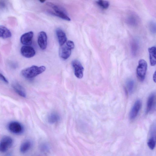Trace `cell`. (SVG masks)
I'll return each mask as SVG.
<instances>
[{
  "mask_svg": "<svg viewBox=\"0 0 156 156\" xmlns=\"http://www.w3.org/2000/svg\"><path fill=\"white\" fill-rule=\"evenodd\" d=\"M12 87L15 91L19 95L23 97H26V94L23 87L17 83H15L12 85Z\"/></svg>",
  "mask_w": 156,
  "mask_h": 156,
  "instance_id": "cell-16",
  "label": "cell"
},
{
  "mask_svg": "<svg viewBox=\"0 0 156 156\" xmlns=\"http://www.w3.org/2000/svg\"><path fill=\"white\" fill-rule=\"evenodd\" d=\"M8 128L9 130L13 133L19 134L23 131V128L22 125L17 122H12L8 125Z\"/></svg>",
  "mask_w": 156,
  "mask_h": 156,
  "instance_id": "cell-7",
  "label": "cell"
},
{
  "mask_svg": "<svg viewBox=\"0 0 156 156\" xmlns=\"http://www.w3.org/2000/svg\"><path fill=\"white\" fill-rule=\"evenodd\" d=\"M156 138L150 137L147 142V144L148 147L151 150L154 149L156 145Z\"/></svg>",
  "mask_w": 156,
  "mask_h": 156,
  "instance_id": "cell-22",
  "label": "cell"
},
{
  "mask_svg": "<svg viewBox=\"0 0 156 156\" xmlns=\"http://www.w3.org/2000/svg\"><path fill=\"white\" fill-rule=\"evenodd\" d=\"M20 51L22 55L27 58H31L35 54L34 49L29 45L23 46L21 48Z\"/></svg>",
  "mask_w": 156,
  "mask_h": 156,
  "instance_id": "cell-9",
  "label": "cell"
},
{
  "mask_svg": "<svg viewBox=\"0 0 156 156\" xmlns=\"http://www.w3.org/2000/svg\"><path fill=\"white\" fill-rule=\"evenodd\" d=\"M140 21L138 16L134 13H131L129 15L126 19L127 23L128 25L133 27L137 25Z\"/></svg>",
  "mask_w": 156,
  "mask_h": 156,
  "instance_id": "cell-13",
  "label": "cell"
},
{
  "mask_svg": "<svg viewBox=\"0 0 156 156\" xmlns=\"http://www.w3.org/2000/svg\"><path fill=\"white\" fill-rule=\"evenodd\" d=\"M134 83L133 80L129 79L126 82V89L127 93L130 94L133 92L134 88Z\"/></svg>",
  "mask_w": 156,
  "mask_h": 156,
  "instance_id": "cell-20",
  "label": "cell"
},
{
  "mask_svg": "<svg viewBox=\"0 0 156 156\" xmlns=\"http://www.w3.org/2000/svg\"><path fill=\"white\" fill-rule=\"evenodd\" d=\"M33 35V32L32 31L24 34L20 37V40L21 43L25 45H31Z\"/></svg>",
  "mask_w": 156,
  "mask_h": 156,
  "instance_id": "cell-12",
  "label": "cell"
},
{
  "mask_svg": "<svg viewBox=\"0 0 156 156\" xmlns=\"http://www.w3.org/2000/svg\"><path fill=\"white\" fill-rule=\"evenodd\" d=\"M155 108V94L153 93L148 97L147 102L146 113L147 114L152 112Z\"/></svg>",
  "mask_w": 156,
  "mask_h": 156,
  "instance_id": "cell-6",
  "label": "cell"
},
{
  "mask_svg": "<svg viewBox=\"0 0 156 156\" xmlns=\"http://www.w3.org/2000/svg\"><path fill=\"white\" fill-rule=\"evenodd\" d=\"M47 5L52 8L55 12H49L51 14L58 16L62 19L67 21H70V19L68 16L66 10L62 7L55 5L51 2H48L46 3Z\"/></svg>",
  "mask_w": 156,
  "mask_h": 156,
  "instance_id": "cell-2",
  "label": "cell"
},
{
  "mask_svg": "<svg viewBox=\"0 0 156 156\" xmlns=\"http://www.w3.org/2000/svg\"><path fill=\"white\" fill-rule=\"evenodd\" d=\"M32 146L31 142L29 140L24 142L21 145L20 151L22 153H25L28 151Z\"/></svg>",
  "mask_w": 156,
  "mask_h": 156,
  "instance_id": "cell-19",
  "label": "cell"
},
{
  "mask_svg": "<svg viewBox=\"0 0 156 156\" xmlns=\"http://www.w3.org/2000/svg\"><path fill=\"white\" fill-rule=\"evenodd\" d=\"M46 0H39V1L42 3L44 2Z\"/></svg>",
  "mask_w": 156,
  "mask_h": 156,
  "instance_id": "cell-28",
  "label": "cell"
},
{
  "mask_svg": "<svg viewBox=\"0 0 156 156\" xmlns=\"http://www.w3.org/2000/svg\"><path fill=\"white\" fill-rule=\"evenodd\" d=\"M72 50L66 44L61 46L59 50V56L64 60L67 59L71 55Z\"/></svg>",
  "mask_w": 156,
  "mask_h": 156,
  "instance_id": "cell-11",
  "label": "cell"
},
{
  "mask_svg": "<svg viewBox=\"0 0 156 156\" xmlns=\"http://www.w3.org/2000/svg\"><path fill=\"white\" fill-rule=\"evenodd\" d=\"M0 80L5 83H8V81L6 78L2 74L0 73Z\"/></svg>",
  "mask_w": 156,
  "mask_h": 156,
  "instance_id": "cell-26",
  "label": "cell"
},
{
  "mask_svg": "<svg viewBox=\"0 0 156 156\" xmlns=\"http://www.w3.org/2000/svg\"><path fill=\"white\" fill-rule=\"evenodd\" d=\"M47 37L46 34L44 31L39 33L37 38V43L40 48L44 50L46 49L47 45Z\"/></svg>",
  "mask_w": 156,
  "mask_h": 156,
  "instance_id": "cell-10",
  "label": "cell"
},
{
  "mask_svg": "<svg viewBox=\"0 0 156 156\" xmlns=\"http://www.w3.org/2000/svg\"><path fill=\"white\" fill-rule=\"evenodd\" d=\"M141 102L139 100H137L135 102L130 112L129 119L131 120L135 119L137 116L140 109Z\"/></svg>",
  "mask_w": 156,
  "mask_h": 156,
  "instance_id": "cell-8",
  "label": "cell"
},
{
  "mask_svg": "<svg viewBox=\"0 0 156 156\" xmlns=\"http://www.w3.org/2000/svg\"><path fill=\"white\" fill-rule=\"evenodd\" d=\"M12 143V139L10 136H3L0 141V152H6L11 147Z\"/></svg>",
  "mask_w": 156,
  "mask_h": 156,
  "instance_id": "cell-4",
  "label": "cell"
},
{
  "mask_svg": "<svg viewBox=\"0 0 156 156\" xmlns=\"http://www.w3.org/2000/svg\"><path fill=\"white\" fill-rule=\"evenodd\" d=\"M147 68V62L143 59H140L136 70L137 77L140 81L142 82L144 80Z\"/></svg>",
  "mask_w": 156,
  "mask_h": 156,
  "instance_id": "cell-3",
  "label": "cell"
},
{
  "mask_svg": "<svg viewBox=\"0 0 156 156\" xmlns=\"http://www.w3.org/2000/svg\"><path fill=\"white\" fill-rule=\"evenodd\" d=\"M96 3L100 7L103 9H107L109 6V2L106 0H97Z\"/></svg>",
  "mask_w": 156,
  "mask_h": 156,
  "instance_id": "cell-21",
  "label": "cell"
},
{
  "mask_svg": "<svg viewBox=\"0 0 156 156\" xmlns=\"http://www.w3.org/2000/svg\"><path fill=\"white\" fill-rule=\"evenodd\" d=\"M45 67L44 66H38L33 65L23 69L21 72L22 75L24 77L31 79L35 77L45 71Z\"/></svg>",
  "mask_w": 156,
  "mask_h": 156,
  "instance_id": "cell-1",
  "label": "cell"
},
{
  "mask_svg": "<svg viewBox=\"0 0 156 156\" xmlns=\"http://www.w3.org/2000/svg\"><path fill=\"white\" fill-rule=\"evenodd\" d=\"M66 45L71 49H73L74 48V44L72 41L68 40L66 41Z\"/></svg>",
  "mask_w": 156,
  "mask_h": 156,
  "instance_id": "cell-25",
  "label": "cell"
},
{
  "mask_svg": "<svg viewBox=\"0 0 156 156\" xmlns=\"http://www.w3.org/2000/svg\"><path fill=\"white\" fill-rule=\"evenodd\" d=\"M50 147L47 143H43L40 146V151L43 153H47L50 150Z\"/></svg>",
  "mask_w": 156,
  "mask_h": 156,
  "instance_id": "cell-23",
  "label": "cell"
},
{
  "mask_svg": "<svg viewBox=\"0 0 156 156\" xmlns=\"http://www.w3.org/2000/svg\"><path fill=\"white\" fill-rule=\"evenodd\" d=\"M56 33L59 45L61 46L63 45L67 40L65 33L60 28L56 29Z\"/></svg>",
  "mask_w": 156,
  "mask_h": 156,
  "instance_id": "cell-14",
  "label": "cell"
},
{
  "mask_svg": "<svg viewBox=\"0 0 156 156\" xmlns=\"http://www.w3.org/2000/svg\"><path fill=\"white\" fill-rule=\"evenodd\" d=\"M11 35L10 31L7 27L0 25V37L5 39L11 37Z\"/></svg>",
  "mask_w": 156,
  "mask_h": 156,
  "instance_id": "cell-18",
  "label": "cell"
},
{
  "mask_svg": "<svg viewBox=\"0 0 156 156\" xmlns=\"http://www.w3.org/2000/svg\"><path fill=\"white\" fill-rule=\"evenodd\" d=\"M75 76L78 79L82 78L83 76L84 68L81 63L78 60H74L72 62Z\"/></svg>",
  "mask_w": 156,
  "mask_h": 156,
  "instance_id": "cell-5",
  "label": "cell"
},
{
  "mask_svg": "<svg viewBox=\"0 0 156 156\" xmlns=\"http://www.w3.org/2000/svg\"><path fill=\"white\" fill-rule=\"evenodd\" d=\"M149 27L151 32L153 33L156 32V23L153 21H151L149 23Z\"/></svg>",
  "mask_w": 156,
  "mask_h": 156,
  "instance_id": "cell-24",
  "label": "cell"
},
{
  "mask_svg": "<svg viewBox=\"0 0 156 156\" xmlns=\"http://www.w3.org/2000/svg\"><path fill=\"white\" fill-rule=\"evenodd\" d=\"M48 121L51 124H54L58 122L60 119L59 115L55 112L51 113L48 117Z\"/></svg>",
  "mask_w": 156,
  "mask_h": 156,
  "instance_id": "cell-17",
  "label": "cell"
},
{
  "mask_svg": "<svg viewBox=\"0 0 156 156\" xmlns=\"http://www.w3.org/2000/svg\"><path fill=\"white\" fill-rule=\"evenodd\" d=\"M149 54V58L151 65L154 66L156 64V49L155 46H153L148 48Z\"/></svg>",
  "mask_w": 156,
  "mask_h": 156,
  "instance_id": "cell-15",
  "label": "cell"
},
{
  "mask_svg": "<svg viewBox=\"0 0 156 156\" xmlns=\"http://www.w3.org/2000/svg\"><path fill=\"white\" fill-rule=\"evenodd\" d=\"M156 72L155 71L154 73L153 76V80L156 83Z\"/></svg>",
  "mask_w": 156,
  "mask_h": 156,
  "instance_id": "cell-27",
  "label": "cell"
}]
</instances>
